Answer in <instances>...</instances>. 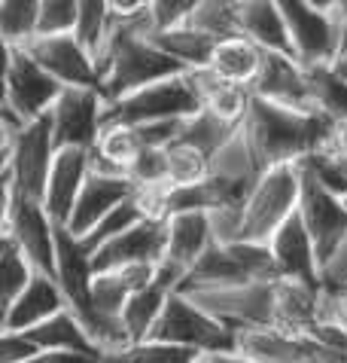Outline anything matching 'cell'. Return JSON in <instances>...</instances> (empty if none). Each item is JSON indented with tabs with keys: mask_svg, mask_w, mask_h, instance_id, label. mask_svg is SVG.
<instances>
[{
	"mask_svg": "<svg viewBox=\"0 0 347 363\" xmlns=\"http://www.w3.org/2000/svg\"><path fill=\"white\" fill-rule=\"evenodd\" d=\"M152 31L149 16L113 22L110 34L98 52V74H101V95L104 101H119L161 83L168 77L186 74V67L174 62L168 52L147 37Z\"/></svg>",
	"mask_w": 347,
	"mask_h": 363,
	"instance_id": "6da1fadb",
	"label": "cell"
},
{
	"mask_svg": "<svg viewBox=\"0 0 347 363\" xmlns=\"http://www.w3.org/2000/svg\"><path fill=\"white\" fill-rule=\"evenodd\" d=\"M332 128V119H326L317 110H292L256 95L244 116V132L256 150L262 168L305 162L308 156L329 147Z\"/></svg>",
	"mask_w": 347,
	"mask_h": 363,
	"instance_id": "7a4b0ae2",
	"label": "cell"
},
{
	"mask_svg": "<svg viewBox=\"0 0 347 363\" xmlns=\"http://www.w3.org/2000/svg\"><path fill=\"white\" fill-rule=\"evenodd\" d=\"M302 199V165L265 168L247 201L238 211V229L232 241L268 245L271 235L299 211Z\"/></svg>",
	"mask_w": 347,
	"mask_h": 363,
	"instance_id": "3957f363",
	"label": "cell"
},
{
	"mask_svg": "<svg viewBox=\"0 0 347 363\" xmlns=\"http://www.w3.org/2000/svg\"><path fill=\"white\" fill-rule=\"evenodd\" d=\"M278 266L268 245H250V241H213L189 275L183 278L180 294L192 290H217V287H241L259 284V281H278Z\"/></svg>",
	"mask_w": 347,
	"mask_h": 363,
	"instance_id": "277c9868",
	"label": "cell"
},
{
	"mask_svg": "<svg viewBox=\"0 0 347 363\" xmlns=\"http://www.w3.org/2000/svg\"><path fill=\"white\" fill-rule=\"evenodd\" d=\"M149 339L168 342V345L192 348L198 354H226L238 351V333L229 330L222 320H217L210 311H204L195 299L186 294H171L168 306L161 311L156 330Z\"/></svg>",
	"mask_w": 347,
	"mask_h": 363,
	"instance_id": "5b68a950",
	"label": "cell"
},
{
	"mask_svg": "<svg viewBox=\"0 0 347 363\" xmlns=\"http://www.w3.org/2000/svg\"><path fill=\"white\" fill-rule=\"evenodd\" d=\"M201 110V98L189 83V74L168 77L161 83H152L140 92L107 101L104 107V125L122 123V125H147L159 119H189Z\"/></svg>",
	"mask_w": 347,
	"mask_h": 363,
	"instance_id": "8992f818",
	"label": "cell"
},
{
	"mask_svg": "<svg viewBox=\"0 0 347 363\" xmlns=\"http://www.w3.org/2000/svg\"><path fill=\"white\" fill-rule=\"evenodd\" d=\"M274 284L278 281H259V284L241 287H217V290H192L186 294L204 311H210L234 333L247 330H278V306H274Z\"/></svg>",
	"mask_w": 347,
	"mask_h": 363,
	"instance_id": "52a82bcc",
	"label": "cell"
},
{
	"mask_svg": "<svg viewBox=\"0 0 347 363\" xmlns=\"http://www.w3.org/2000/svg\"><path fill=\"white\" fill-rule=\"evenodd\" d=\"M55 156H58V144H55V132H52V119L46 113L22 128V135L16 138L13 150L0 153V168L13 174L18 196L43 201Z\"/></svg>",
	"mask_w": 347,
	"mask_h": 363,
	"instance_id": "ba28073f",
	"label": "cell"
},
{
	"mask_svg": "<svg viewBox=\"0 0 347 363\" xmlns=\"http://www.w3.org/2000/svg\"><path fill=\"white\" fill-rule=\"evenodd\" d=\"M4 62V104L18 110L28 123L46 116L52 104L61 98L64 86L49 74L46 67L37 65V58L28 49H6Z\"/></svg>",
	"mask_w": 347,
	"mask_h": 363,
	"instance_id": "9c48e42d",
	"label": "cell"
},
{
	"mask_svg": "<svg viewBox=\"0 0 347 363\" xmlns=\"http://www.w3.org/2000/svg\"><path fill=\"white\" fill-rule=\"evenodd\" d=\"M4 232L16 238V245L25 250L40 275L55 278L58 266V223L49 217L43 201L18 196L4 211Z\"/></svg>",
	"mask_w": 347,
	"mask_h": 363,
	"instance_id": "30bf717a",
	"label": "cell"
},
{
	"mask_svg": "<svg viewBox=\"0 0 347 363\" xmlns=\"http://www.w3.org/2000/svg\"><path fill=\"white\" fill-rule=\"evenodd\" d=\"M290 28L295 58L311 65H332L341 52V18L335 13L314 9L305 0H278Z\"/></svg>",
	"mask_w": 347,
	"mask_h": 363,
	"instance_id": "8fae6325",
	"label": "cell"
},
{
	"mask_svg": "<svg viewBox=\"0 0 347 363\" xmlns=\"http://www.w3.org/2000/svg\"><path fill=\"white\" fill-rule=\"evenodd\" d=\"M104 107L107 101L101 95V89H64L49 110L58 150H95L101 128H104Z\"/></svg>",
	"mask_w": 347,
	"mask_h": 363,
	"instance_id": "7c38bea8",
	"label": "cell"
},
{
	"mask_svg": "<svg viewBox=\"0 0 347 363\" xmlns=\"http://www.w3.org/2000/svg\"><path fill=\"white\" fill-rule=\"evenodd\" d=\"M28 52L34 55L37 65L46 67L64 89H101L98 58L76 34L37 37L34 43L28 46Z\"/></svg>",
	"mask_w": 347,
	"mask_h": 363,
	"instance_id": "4fadbf2b",
	"label": "cell"
},
{
	"mask_svg": "<svg viewBox=\"0 0 347 363\" xmlns=\"http://www.w3.org/2000/svg\"><path fill=\"white\" fill-rule=\"evenodd\" d=\"M55 281L64 290L70 311L83 320L86 330L95 327V302H91V284H95V266H91V250L70 235L64 226H58V266Z\"/></svg>",
	"mask_w": 347,
	"mask_h": 363,
	"instance_id": "5bb4252c",
	"label": "cell"
},
{
	"mask_svg": "<svg viewBox=\"0 0 347 363\" xmlns=\"http://www.w3.org/2000/svg\"><path fill=\"white\" fill-rule=\"evenodd\" d=\"M299 214L311 232L314 245H317V257H320V269H323V263L335 254V247H339L347 235V205H344V199L326 193L317 180L302 171Z\"/></svg>",
	"mask_w": 347,
	"mask_h": 363,
	"instance_id": "9a60e30c",
	"label": "cell"
},
{
	"mask_svg": "<svg viewBox=\"0 0 347 363\" xmlns=\"http://www.w3.org/2000/svg\"><path fill=\"white\" fill-rule=\"evenodd\" d=\"M168 250V223L165 220H140L125 235L91 254V266L98 272L125 269V266H159Z\"/></svg>",
	"mask_w": 347,
	"mask_h": 363,
	"instance_id": "2e32d148",
	"label": "cell"
},
{
	"mask_svg": "<svg viewBox=\"0 0 347 363\" xmlns=\"http://www.w3.org/2000/svg\"><path fill=\"white\" fill-rule=\"evenodd\" d=\"M135 193H137V186L128 174H101V171H91L74 211H70V220L64 223V229L76 238H86L110 211Z\"/></svg>",
	"mask_w": 347,
	"mask_h": 363,
	"instance_id": "e0dca14e",
	"label": "cell"
},
{
	"mask_svg": "<svg viewBox=\"0 0 347 363\" xmlns=\"http://www.w3.org/2000/svg\"><path fill=\"white\" fill-rule=\"evenodd\" d=\"M268 250L274 257V266H278L280 278H292V281H305V284L323 287L317 245H314V238H311V232L305 226L299 211L271 235Z\"/></svg>",
	"mask_w": 347,
	"mask_h": 363,
	"instance_id": "ac0fdd59",
	"label": "cell"
},
{
	"mask_svg": "<svg viewBox=\"0 0 347 363\" xmlns=\"http://www.w3.org/2000/svg\"><path fill=\"white\" fill-rule=\"evenodd\" d=\"M256 98L274 101V104L292 107V110H317L311 98V86H308V74L305 65L292 55H280V52H265L262 70L256 77V83L250 89Z\"/></svg>",
	"mask_w": 347,
	"mask_h": 363,
	"instance_id": "d6986e66",
	"label": "cell"
},
{
	"mask_svg": "<svg viewBox=\"0 0 347 363\" xmlns=\"http://www.w3.org/2000/svg\"><path fill=\"white\" fill-rule=\"evenodd\" d=\"M89 174H91V150H79V147L58 150L52 174H49V184H46V196H43L49 217L58 226H64L70 220V211H74L79 193H83Z\"/></svg>",
	"mask_w": 347,
	"mask_h": 363,
	"instance_id": "ffe728a7",
	"label": "cell"
},
{
	"mask_svg": "<svg viewBox=\"0 0 347 363\" xmlns=\"http://www.w3.org/2000/svg\"><path fill=\"white\" fill-rule=\"evenodd\" d=\"M67 306L64 290L58 287L55 278L49 275H34V281L25 287V294L18 296L13 306L4 308V318H0V330L4 333H28L40 324H46L49 318L61 315Z\"/></svg>",
	"mask_w": 347,
	"mask_h": 363,
	"instance_id": "44dd1931",
	"label": "cell"
},
{
	"mask_svg": "<svg viewBox=\"0 0 347 363\" xmlns=\"http://www.w3.org/2000/svg\"><path fill=\"white\" fill-rule=\"evenodd\" d=\"M234 34L253 40L265 52H280L295 58L290 28L278 0H241L238 9H234Z\"/></svg>",
	"mask_w": 347,
	"mask_h": 363,
	"instance_id": "7402d4cb",
	"label": "cell"
},
{
	"mask_svg": "<svg viewBox=\"0 0 347 363\" xmlns=\"http://www.w3.org/2000/svg\"><path fill=\"white\" fill-rule=\"evenodd\" d=\"M168 223V250L161 263L189 275V269L207 254V247L217 241L213 235V220L207 211H189V214H174Z\"/></svg>",
	"mask_w": 347,
	"mask_h": 363,
	"instance_id": "603a6c76",
	"label": "cell"
},
{
	"mask_svg": "<svg viewBox=\"0 0 347 363\" xmlns=\"http://www.w3.org/2000/svg\"><path fill=\"white\" fill-rule=\"evenodd\" d=\"M192 89L201 98V110H210L213 116L226 119L232 125H241L244 116L250 110L253 92L247 86H234L229 79H222L220 74H213L210 67H198V70H186Z\"/></svg>",
	"mask_w": 347,
	"mask_h": 363,
	"instance_id": "cb8c5ba5",
	"label": "cell"
},
{
	"mask_svg": "<svg viewBox=\"0 0 347 363\" xmlns=\"http://www.w3.org/2000/svg\"><path fill=\"white\" fill-rule=\"evenodd\" d=\"M161 52H168L174 62H180L186 70H198V67H210V58L217 52V43L222 37L204 31L198 25H177V28H165V31H149L147 34Z\"/></svg>",
	"mask_w": 347,
	"mask_h": 363,
	"instance_id": "d4e9b609",
	"label": "cell"
},
{
	"mask_svg": "<svg viewBox=\"0 0 347 363\" xmlns=\"http://www.w3.org/2000/svg\"><path fill=\"white\" fill-rule=\"evenodd\" d=\"M262 62H265V49H259L247 37L232 34L217 43V52L210 58V70L234 86L253 89V83H256V77L262 70Z\"/></svg>",
	"mask_w": 347,
	"mask_h": 363,
	"instance_id": "484cf974",
	"label": "cell"
},
{
	"mask_svg": "<svg viewBox=\"0 0 347 363\" xmlns=\"http://www.w3.org/2000/svg\"><path fill=\"white\" fill-rule=\"evenodd\" d=\"M28 336L37 342L40 351H83V354L104 360V351L98 348V342L91 339L86 324L70 308H64L55 318H49L46 324L28 330Z\"/></svg>",
	"mask_w": 347,
	"mask_h": 363,
	"instance_id": "4316f807",
	"label": "cell"
},
{
	"mask_svg": "<svg viewBox=\"0 0 347 363\" xmlns=\"http://www.w3.org/2000/svg\"><path fill=\"white\" fill-rule=\"evenodd\" d=\"M140 135L135 125H122V123H110L101 128L98 147L91 150V171L101 174H128L131 162L140 156Z\"/></svg>",
	"mask_w": 347,
	"mask_h": 363,
	"instance_id": "83f0119b",
	"label": "cell"
},
{
	"mask_svg": "<svg viewBox=\"0 0 347 363\" xmlns=\"http://www.w3.org/2000/svg\"><path fill=\"white\" fill-rule=\"evenodd\" d=\"M171 294H177V290H174L168 281H161L156 272V281H152L149 287L137 290V294L128 299L125 311H122V327H125L131 342H144L152 336V330H156Z\"/></svg>",
	"mask_w": 347,
	"mask_h": 363,
	"instance_id": "f1b7e54d",
	"label": "cell"
},
{
	"mask_svg": "<svg viewBox=\"0 0 347 363\" xmlns=\"http://www.w3.org/2000/svg\"><path fill=\"white\" fill-rule=\"evenodd\" d=\"M40 0H0V37L6 49H28L40 37Z\"/></svg>",
	"mask_w": 347,
	"mask_h": 363,
	"instance_id": "f546056e",
	"label": "cell"
},
{
	"mask_svg": "<svg viewBox=\"0 0 347 363\" xmlns=\"http://www.w3.org/2000/svg\"><path fill=\"white\" fill-rule=\"evenodd\" d=\"M305 74L317 113L332 123H347V79L332 65H311L305 67Z\"/></svg>",
	"mask_w": 347,
	"mask_h": 363,
	"instance_id": "4dcf8cb0",
	"label": "cell"
},
{
	"mask_svg": "<svg viewBox=\"0 0 347 363\" xmlns=\"http://www.w3.org/2000/svg\"><path fill=\"white\" fill-rule=\"evenodd\" d=\"M37 269L30 266V259L25 257V250L16 245L13 235L0 238V296H4V308L25 294V287L34 281Z\"/></svg>",
	"mask_w": 347,
	"mask_h": 363,
	"instance_id": "1f68e13d",
	"label": "cell"
},
{
	"mask_svg": "<svg viewBox=\"0 0 347 363\" xmlns=\"http://www.w3.org/2000/svg\"><path fill=\"white\" fill-rule=\"evenodd\" d=\"M238 128L241 125H232V123H226V119L213 116L210 110H198L195 116L186 119V128H183V138L180 140H186V144L201 150L207 159H213L234 138Z\"/></svg>",
	"mask_w": 347,
	"mask_h": 363,
	"instance_id": "d6a6232c",
	"label": "cell"
},
{
	"mask_svg": "<svg viewBox=\"0 0 347 363\" xmlns=\"http://www.w3.org/2000/svg\"><path fill=\"white\" fill-rule=\"evenodd\" d=\"M198 351L168 345L159 339H144V342H131V345L110 351L104 354V363H198Z\"/></svg>",
	"mask_w": 347,
	"mask_h": 363,
	"instance_id": "836d02e7",
	"label": "cell"
},
{
	"mask_svg": "<svg viewBox=\"0 0 347 363\" xmlns=\"http://www.w3.org/2000/svg\"><path fill=\"white\" fill-rule=\"evenodd\" d=\"M140 220H149V217L144 214V208H140V201H137V193H135L131 199L122 201V205H116L95 229L89 232L86 238H79V241H83V245L91 250V254H95V250H101L104 245H110L113 238L125 235V232H128L131 226H137Z\"/></svg>",
	"mask_w": 347,
	"mask_h": 363,
	"instance_id": "e575fe53",
	"label": "cell"
},
{
	"mask_svg": "<svg viewBox=\"0 0 347 363\" xmlns=\"http://www.w3.org/2000/svg\"><path fill=\"white\" fill-rule=\"evenodd\" d=\"M113 28V9H110V0H79V16H76V37L95 52H101L104 40Z\"/></svg>",
	"mask_w": 347,
	"mask_h": 363,
	"instance_id": "d590c367",
	"label": "cell"
},
{
	"mask_svg": "<svg viewBox=\"0 0 347 363\" xmlns=\"http://www.w3.org/2000/svg\"><path fill=\"white\" fill-rule=\"evenodd\" d=\"M168 171H171V186H189V184H201L210 174V159L195 150L186 140L168 147Z\"/></svg>",
	"mask_w": 347,
	"mask_h": 363,
	"instance_id": "8d00e7d4",
	"label": "cell"
},
{
	"mask_svg": "<svg viewBox=\"0 0 347 363\" xmlns=\"http://www.w3.org/2000/svg\"><path fill=\"white\" fill-rule=\"evenodd\" d=\"M128 177L135 180L137 189H159L171 186V171H168V150H152L144 147L140 156L131 162Z\"/></svg>",
	"mask_w": 347,
	"mask_h": 363,
	"instance_id": "74e56055",
	"label": "cell"
},
{
	"mask_svg": "<svg viewBox=\"0 0 347 363\" xmlns=\"http://www.w3.org/2000/svg\"><path fill=\"white\" fill-rule=\"evenodd\" d=\"M201 9V0H152L149 4V22L152 31H165V28L189 25L195 13Z\"/></svg>",
	"mask_w": 347,
	"mask_h": 363,
	"instance_id": "f35d334b",
	"label": "cell"
},
{
	"mask_svg": "<svg viewBox=\"0 0 347 363\" xmlns=\"http://www.w3.org/2000/svg\"><path fill=\"white\" fill-rule=\"evenodd\" d=\"M40 9H43L40 37H49V34H74L76 31L79 0H40Z\"/></svg>",
	"mask_w": 347,
	"mask_h": 363,
	"instance_id": "ab89813d",
	"label": "cell"
},
{
	"mask_svg": "<svg viewBox=\"0 0 347 363\" xmlns=\"http://www.w3.org/2000/svg\"><path fill=\"white\" fill-rule=\"evenodd\" d=\"M140 135V144L152 147V150H168L171 144H177L186 128V119H159V123H147V125H135Z\"/></svg>",
	"mask_w": 347,
	"mask_h": 363,
	"instance_id": "60d3db41",
	"label": "cell"
},
{
	"mask_svg": "<svg viewBox=\"0 0 347 363\" xmlns=\"http://www.w3.org/2000/svg\"><path fill=\"white\" fill-rule=\"evenodd\" d=\"M37 354L40 348L28 333H4L0 336V363H28Z\"/></svg>",
	"mask_w": 347,
	"mask_h": 363,
	"instance_id": "b9f144b4",
	"label": "cell"
},
{
	"mask_svg": "<svg viewBox=\"0 0 347 363\" xmlns=\"http://www.w3.org/2000/svg\"><path fill=\"white\" fill-rule=\"evenodd\" d=\"M320 275H323L326 290H344L347 287V235H344L341 245L335 247V254L323 263Z\"/></svg>",
	"mask_w": 347,
	"mask_h": 363,
	"instance_id": "7bdbcfd3",
	"label": "cell"
},
{
	"mask_svg": "<svg viewBox=\"0 0 347 363\" xmlns=\"http://www.w3.org/2000/svg\"><path fill=\"white\" fill-rule=\"evenodd\" d=\"M323 324H335L341 333H347V290H326Z\"/></svg>",
	"mask_w": 347,
	"mask_h": 363,
	"instance_id": "ee69618b",
	"label": "cell"
},
{
	"mask_svg": "<svg viewBox=\"0 0 347 363\" xmlns=\"http://www.w3.org/2000/svg\"><path fill=\"white\" fill-rule=\"evenodd\" d=\"M149 4H152V0H110V9H113V22H125V18L149 16Z\"/></svg>",
	"mask_w": 347,
	"mask_h": 363,
	"instance_id": "f6af8a7d",
	"label": "cell"
},
{
	"mask_svg": "<svg viewBox=\"0 0 347 363\" xmlns=\"http://www.w3.org/2000/svg\"><path fill=\"white\" fill-rule=\"evenodd\" d=\"M28 363H104V360L83 354V351H40V354L30 357Z\"/></svg>",
	"mask_w": 347,
	"mask_h": 363,
	"instance_id": "bcb514c9",
	"label": "cell"
},
{
	"mask_svg": "<svg viewBox=\"0 0 347 363\" xmlns=\"http://www.w3.org/2000/svg\"><path fill=\"white\" fill-rule=\"evenodd\" d=\"M329 153L335 156H347V123H335L332 128V138H329Z\"/></svg>",
	"mask_w": 347,
	"mask_h": 363,
	"instance_id": "7dc6e473",
	"label": "cell"
},
{
	"mask_svg": "<svg viewBox=\"0 0 347 363\" xmlns=\"http://www.w3.org/2000/svg\"><path fill=\"white\" fill-rule=\"evenodd\" d=\"M198 363H256V360L244 357L238 351H226V354H201Z\"/></svg>",
	"mask_w": 347,
	"mask_h": 363,
	"instance_id": "c3c4849f",
	"label": "cell"
},
{
	"mask_svg": "<svg viewBox=\"0 0 347 363\" xmlns=\"http://www.w3.org/2000/svg\"><path fill=\"white\" fill-rule=\"evenodd\" d=\"M332 67L339 70V74L347 79V49H341V52H339V58H335V62H332Z\"/></svg>",
	"mask_w": 347,
	"mask_h": 363,
	"instance_id": "681fc988",
	"label": "cell"
},
{
	"mask_svg": "<svg viewBox=\"0 0 347 363\" xmlns=\"http://www.w3.org/2000/svg\"><path fill=\"white\" fill-rule=\"evenodd\" d=\"M305 4H311L314 9H323V13H335V0H305Z\"/></svg>",
	"mask_w": 347,
	"mask_h": 363,
	"instance_id": "f907efd6",
	"label": "cell"
},
{
	"mask_svg": "<svg viewBox=\"0 0 347 363\" xmlns=\"http://www.w3.org/2000/svg\"><path fill=\"white\" fill-rule=\"evenodd\" d=\"M335 16H347V0H335Z\"/></svg>",
	"mask_w": 347,
	"mask_h": 363,
	"instance_id": "816d5d0a",
	"label": "cell"
},
{
	"mask_svg": "<svg viewBox=\"0 0 347 363\" xmlns=\"http://www.w3.org/2000/svg\"><path fill=\"white\" fill-rule=\"evenodd\" d=\"M341 49H347V16H341Z\"/></svg>",
	"mask_w": 347,
	"mask_h": 363,
	"instance_id": "f5cc1de1",
	"label": "cell"
},
{
	"mask_svg": "<svg viewBox=\"0 0 347 363\" xmlns=\"http://www.w3.org/2000/svg\"><path fill=\"white\" fill-rule=\"evenodd\" d=\"M339 159V165H341V171H344V177H347V156H335Z\"/></svg>",
	"mask_w": 347,
	"mask_h": 363,
	"instance_id": "db71d44e",
	"label": "cell"
},
{
	"mask_svg": "<svg viewBox=\"0 0 347 363\" xmlns=\"http://www.w3.org/2000/svg\"><path fill=\"white\" fill-rule=\"evenodd\" d=\"M344 205H347V199H344Z\"/></svg>",
	"mask_w": 347,
	"mask_h": 363,
	"instance_id": "11a10c76",
	"label": "cell"
},
{
	"mask_svg": "<svg viewBox=\"0 0 347 363\" xmlns=\"http://www.w3.org/2000/svg\"><path fill=\"white\" fill-rule=\"evenodd\" d=\"M344 290H347V287H344Z\"/></svg>",
	"mask_w": 347,
	"mask_h": 363,
	"instance_id": "9f6ffc18",
	"label": "cell"
}]
</instances>
